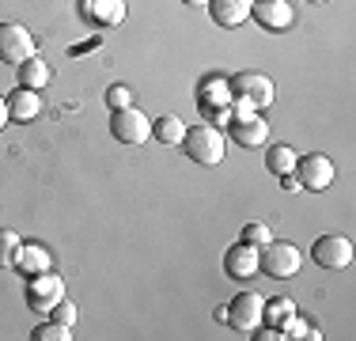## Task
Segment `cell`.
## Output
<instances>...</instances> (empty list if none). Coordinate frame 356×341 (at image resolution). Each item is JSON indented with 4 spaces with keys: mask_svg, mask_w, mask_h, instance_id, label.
I'll return each instance as SVG.
<instances>
[{
    "mask_svg": "<svg viewBox=\"0 0 356 341\" xmlns=\"http://www.w3.org/2000/svg\"><path fill=\"white\" fill-rule=\"evenodd\" d=\"M224 148H227V136L220 133V125H186L182 133V152L193 159V164L201 167H216L220 159H224Z\"/></svg>",
    "mask_w": 356,
    "mask_h": 341,
    "instance_id": "obj_1",
    "label": "cell"
},
{
    "mask_svg": "<svg viewBox=\"0 0 356 341\" xmlns=\"http://www.w3.org/2000/svg\"><path fill=\"white\" fill-rule=\"evenodd\" d=\"M197 110L209 125H227L232 122V84L227 76H205L197 84Z\"/></svg>",
    "mask_w": 356,
    "mask_h": 341,
    "instance_id": "obj_2",
    "label": "cell"
},
{
    "mask_svg": "<svg viewBox=\"0 0 356 341\" xmlns=\"http://www.w3.org/2000/svg\"><path fill=\"white\" fill-rule=\"evenodd\" d=\"M303 266V254L296 243H281V239H269L266 246H258V273L266 277H277V280H288L296 277Z\"/></svg>",
    "mask_w": 356,
    "mask_h": 341,
    "instance_id": "obj_3",
    "label": "cell"
},
{
    "mask_svg": "<svg viewBox=\"0 0 356 341\" xmlns=\"http://www.w3.org/2000/svg\"><path fill=\"white\" fill-rule=\"evenodd\" d=\"M227 84H232V99L247 102L250 110H266L269 102L277 99L273 80H269L266 72H254V68H247V72H235V76H227Z\"/></svg>",
    "mask_w": 356,
    "mask_h": 341,
    "instance_id": "obj_4",
    "label": "cell"
},
{
    "mask_svg": "<svg viewBox=\"0 0 356 341\" xmlns=\"http://www.w3.org/2000/svg\"><path fill=\"white\" fill-rule=\"evenodd\" d=\"M292 175H296V182H300L303 190L322 193V190H330V186H334L337 170H334V159H330L326 152H311V156H300V159H296Z\"/></svg>",
    "mask_w": 356,
    "mask_h": 341,
    "instance_id": "obj_5",
    "label": "cell"
},
{
    "mask_svg": "<svg viewBox=\"0 0 356 341\" xmlns=\"http://www.w3.org/2000/svg\"><path fill=\"white\" fill-rule=\"evenodd\" d=\"M110 136L129 148H137L152 136V118L137 106H125V110H110Z\"/></svg>",
    "mask_w": 356,
    "mask_h": 341,
    "instance_id": "obj_6",
    "label": "cell"
},
{
    "mask_svg": "<svg viewBox=\"0 0 356 341\" xmlns=\"http://www.w3.org/2000/svg\"><path fill=\"white\" fill-rule=\"evenodd\" d=\"M61 300H65V277L61 273L46 269V273H38V277L27 280V303L35 315H49Z\"/></svg>",
    "mask_w": 356,
    "mask_h": 341,
    "instance_id": "obj_7",
    "label": "cell"
},
{
    "mask_svg": "<svg viewBox=\"0 0 356 341\" xmlns=\"http://www.w3.org/2000/svg\"><path fill=\"white\" fill-rule=\"evenodd\" d=\"M311 258H315L318 269H349L353 266V243L345 235H318L315 243H311Z\"/></svg>",
    "mask_w": 356,
    "mask_h": 341,
    "instance_id": "obj_8",
    "label": "cell"
},
{
    "mask_svg": "<svg viewBox=\"0 0 356 341\" xmlns=\"http://www.w3.org/2000/svg\"><path fill=\"white\" fill-rule=\"evenodd\" d=\"M261 315H266V300L258 292H239L227 303V326L239 334H254L261 326Z\"/></svg>",
    "mask_w": 356,
    "mask_h": 341,
    "instance_id": "obj_9",
    "label": "cell"
},
{
    "mask_svg": "<svg viewBox=\"0 0 356 341\" xmlns=\"http://www.w3.org/2000/svg\"><path fill=\"white\" fill-rule=\"evenodd\" d=\"M27 57H35V34L23 23H0V61L23 65Z\"/></svg>",
    "mask_w": 356,
    "mask_h": 341,
    "instance_id": "obj_10",
    "label": "cell"
},
{
    "mask_svg": "<svg viewBox=\"0 0 356 341\" xmlns=\"http://www.w3.org/2000/svg\"><path fill=\"white\" fill-rule=\"evenodd\" d=\"M250 19L261 31H288L296 23V8H292V0H254Z\"/></svg>",
    "mask_w": 356,
    "mask_h": 341,
    "instance_id": "obj_11",
    "label": "cell"
},
{
    "mask_svg": "<svg viewBox=\"0 0 356 341\" xmlns=\"http://www.w3.org/2000/svg\"><path fill=\"white\" fill-rule=\"evenodd\" d=\"M227 136H232L239 148H261L269 141V122L254 110V114H235L227 122Z\"/></svg>",
    "mask_w": 356,
    "mask_h": 341,
    "instance_id": "obj_12",
    "label": "cell"
},
{
    "mask_svg": "<svg viewBox=\"0 0 356 341\" xmlns=\"http://www.w3.org/2000/svg\"><path fill=\"white\" fill-rule=\"evenodd\" d=\"M224 273L232 280H247V277H258V246L250 243H232L224 251Z\"/></svg>",
    "mask_w": 356,
    "mask_h": 341,
    "instance_id": "obj_13",
    "label": "cell"
},
{
    "mask_svg": "<svg viewBox=\"0 0 356 341\" xmlns=\"http://www.w3.org/2000/svg\"><path fill=\"white\" fill-rule=\"evenodd\" d=\"M12 269L19 273L23 280H31V277H38V273L54 269V258H49V251H46L42 243H19V251H15Z\"/></svg>",
    "mask_w": 356,
    "mask_h": 341,
    "instance_id": "obj_14",
    "label": "cell"
},
{
    "mask_svg": "<svg viewBox=\"0 0 356 341\" xmlns=\"http://www.w3.org/2000/svg\"><path fill=\"white\" fill-rule=\"evenodd\" d=\"M8 102V122H19V125H31L35 118L42 114V95L31 88H15L4 95Z\"/></svg>",
    "mask_w": 356,
    "mask_h": 341,
    "instance_id": "obj_15",
    "label": "cell"
},
{
    "mask_svg": "<svg viewBox=\"0 0 356 341\" xmlns=\"http://www.w3.org/2000/svg\"><path fill=\"white\" fill-rule=\"evenodd\" d=\"M250 4L254 0H209V15H213L216 27L232 31V27H243L250 19Z\"/></svg>",
    "mask_w": 356,
    "mask_h": 341,
    "instance_id": "obj_16",
    "label": "cell"
},
{
    "mask_svg": "<svg viewBox=\"0 0 356 341\" xmlns=\"http://www.w3.org/2000/svg\"><path fill=\"white\" fill-rule=\"evenodd\" d=\"M83 15L99 27H118L125 19V0H83Z\"/></svg>",
    "mask_w": 356,
    "mask_h": 341,
    "instance_id": "obj_17",
    "label": "cell"
},
{
    "mask_svg": "<svg viewBox=\"0 0 356 341\" xmlns=\"http://www.w3.org/2000/svg\"><path fill=\"white\" fill-rule=\"evenodd\" d=\"M15 72H19V88H31V91H42L49 84V65L42 61V57L35 54V57H27L23 65H15Z\"/></svg>",
    "mask_w": 356,
    "mask_h": 341,
    "instance_id": "obj_18",
    "label": "cell"
},
{
    "mask_svg": "<svg viewBox=\"0 0 356 341\" xmlns=\"http://www.w3.org/2000/svg\"><path fill=\"white\" fill-rule=\"evenodd\" d=\"M182 133H186V122L178 114H163L152 122V136H156L159 144H167V148H175V144H182Z\"/></svg>",
    "mask_w": 356,
    "mask_h": 341,
    "instance_id": "obj_19",
    "label": "cell"
},
{
    "mask_svg": "<svg viewBox=\"0 0 356 341\" xmlns=\"http://www.w3.org/2000/svg\"><path fill=\"white\" fill-rule=\"evenodd\" d=\"M296 159H300V152L292 148V144H273V148L266 152V167H269V175H292V167H296Z\"/></svg>",
    "mask_w": 356,
    "mask_h": 341,
    "instance_id": "obj_20",
    "label": "cell"
},
{
    "mask_svg": "<svg viewBox=\"0 0 356 341\" xmlns=\"http://www.w3.org/2000/svg\"><path fill=\"white\" fill-rule=\"evenodd\" d=\"M31 338H35V341H69V338H72V326L49 319V322H42V326L31 330Z\"/></svg>",
    "mask_w": 356,
    "mask_h": 341,
    "instance_id": "obj_21",
    "label": "cell"
},
{
    "mask_svg": "<svg viewBox=\"0 0 356 341\" xmlns=\"http://www.w3.org/2000/svg\"><path fill=\"white\" fill-rule=\"evenodd\" d=\"M296 315V307H292V300H273V303H266V315H261V322H269V326H284L288 319Z\"/></svg>",
    "mask_w": 356,
    "mask_h": 341,
    "instance_id": "obj_22",
    "label": "cell"
},
{
    "mask_svg": "<svg viewBox=\"0 0 356 341\" xmlns=\"http://www.w3.org/2000/svg\"><path fill=\"white\" fill-rule=\"evenodd\" d=\"M23 239L12 232V228H0V269H12L15 262V251H19Z\"/></svg>",
    "mask_w": 356,
    "mask_h": 341,
    "instance_id": "obj_23",
    "label": "cell"
},
{
    "mask_svg": "<svg viewBox=\"0 0 356 341\" xmlns=\"http://www.w3.org/2000/svg\"><path fill=\"white\" fill-rule=\"evenodd\" d=\"M106 106H110V110L133 106V91L125 88V84H114V88H106Z\"/></svg>",
    "mask_w": 356,
    "mask_h": 341,
    "instance_id": "obj_24",
    "label": "cell"
},
{
    "mask_svg": "<svg viewBox=\"0 0 356 341\" xmlns=\"http://www.w3.org/2000/svg\"><path fill=\"white\" fill-rule=\"evenodd\" d=\"M239 239H243V243H250V246H266L269 239H273V232H269L266 224H247L239 232Z\"/></svg>",
    "mask_w": 356,
    "mask_h": 341,
    "instance_id": "obj_25",
    "label": "cell"
},
{
    "mask_svg": "<svg viewBox=\"0 0 356 341\" xmlns=\"http://www.w3.org/2000/svg\"><path fill=\"white\" fill-rule=\"evenodd\" d=\"M76 315H80V311H76V303H72V300H61L54 311H49V319L65 322V326H76Z\"/></svg>",
    "mask_w": 356,
    "mask_h": 341,
    "instance_id": "obj_26",
    "label": "cell"
},
{
    "mask_svg": "<svg viewBox=\"0 0 356 341\" xmlns=\"http://www.w3.org/2000/svg\"><path fill=\"white\" fill-rule=\"evenodd\" d=\"M250 338H254V341H284V330H281V326H266V330L258 326Z\"/></svg>",
    "mask_w": 356,
    "mask_h": 341,
    "instance_id": "obj_27",
    "label": "cell"
},
{
    "mask_svg": "<svg viewBox=\"0 0 356 341\" xmlns=\"http://www.w3.org/2000/svg\"><path fill=\"white\" fill-rule=\"evenodd\" d=\"M281 186H284V190H300V182H296V175H281Z\"/></svg>",
    "mask_w": 356,
    "mask_h": 341,
    "instance_id": "obj_28",
    "label": "cell"
},
{
    "mask_svg": "<svg viewBox=\"0 0 356 341\" xmlns=\"http://www.w3.org/2000/svg\"><path fill=\"white\" fill-rule=\"evenodd\" d=\"M8 125V102H4V95H0V129Z\"/></svg>",
    "mask_w": 356,
    "mask_h": 341,
    "instance_id": "obj_29",
    "label": "cell"
},
{
    "mask_svg": "<svg viewBox=\"0 0 356 341\" xmlns=\"http://www.w3.org/2000/svg\"><path fill=\"white\" fill-rule=\"evenodd\" d=\"M182 4H190V8H205L209 0H182Z\"/></svg>",
    "mask_w": 356,
    "mask_h": 341,
    "instance_id": "obj_30",
    "label": "cell"
},
{
    "mask_svg": "<svg viewBox=\"0 0 356 341\" xmlns=\"http://www.w3.org/2000/svg\"><path fill=\"white\" fill-rule=\"evenodd\" d=\"M307 4H330V0H307Z\"/></svg>",
    "mask_w": 356,
    "mask_h": 341,
    "instance_id": "obj_31",
    "label": "cell"
}]
</instances>
